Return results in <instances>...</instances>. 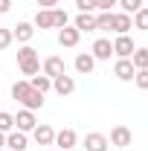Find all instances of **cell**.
Here are the masks:
<instances>
[{
  "mask_svg": "<svg viewBox=\"0 0 148 151\" xmlns=\"http://www.w3.org/2000/svg\"><path fill=\"white\" fill-rule=\"evenodd\" d=\"M35 125H38V119H35V111H18V116H15V128L23 134H32L35 131Z\"/></svg>",
  "mask_w": 148,
  "mask_h": 151,
  "instance_id": "6",
  "label": "cell"
},
{
  "mask_svg": "<svg viewBox=\"0 0 148 151\" xmlns=\"http://www.w3.org/2000/svg\"><path fill=\"white\" fill-rule=\"evenodd\" d=\"M18 64H20V73L23 76H38L41 73V58H38V50L35 47H29V44H23L18 50Z\"/></svg>",
  "mask_w": 148,
  "mask_h": 151,
  "instance_id": "1",
  "label": "cell"
},
{
  "mask_svg": "<svg viewBox=\"0 0 148 151\" xmlns=\"http://www.w3.org/2000/svg\"><path fill=\"white\" fill-rule=\"evenodd\" d=\"M78 12H99V3L96 0H75Z\"/></svg>",
  "mask_w": 148,
  "mask_h": 151,
  "instance_id": "30",
  "label": "cell"
},
{
  "mask_svg": "<svg viewBox=\"0 0 148 151\" xmlns=\"http://www.w3.org/2000/svg\"><path fill=\"white\" fill-rule=\"evenodd\" d=\"M9 9H12V0H0V15H6Z\"/></svg>",
  "mask_w": 148,
  "mask_h": 151,
  "instance_id": "33",
  "label": "cell"
},
{
  "mask_svg": "<svg viewBox=\"0 0 148 151\" xmlns=\"http://www.w3.org/2000/svg\"><path fill=\"white\" fill-rule=\"evenodd\" d=\"M90 55L96 58V61H111V55H113V44L108 41V38H96V41H93Z\"/></svg>",
  "mask_w": 148,
  "mask_h": 151,
  "instance_id": "7",
  "label": "cell"
},
{
  "mask_svg": "<svg viewBox=\"0 0 148 151\" xmlns=\"http://www.w3.org/2000/svg\"><path fill=\"white\" fill-rule=\"evenodd\" d=\"M75 142H78V137H75L73 128H61V131H55V142H52V145L70 151V148H75Z\"/></svg>",
  "mask_w": 148,
  "mask_h": 151,
  "instance_id": "10",
  "label": "cell"
},
{
  "mask_svg": "<svg viewBox=\"0 0 148 151\" xmlns=\"http://www.w3.org/2000/svg\"><path fill=\"white\" fill-rule=\"evenodd\" d=\"M52 90H55L58 96H70L75 90V78H73V76H67V73H64V76H55V78H52Z\"/></svg>",
  "mask_w": 148,
  "mask_h": 151,
  "instance_id": "12",
  "label": "cell"
},
{
  "mask_svg": "<svg viewBox=\"0 0 148 151\" xmlns=\"http://www.w3.org/2000/svg\"><path fill=\"white\" fill-rule=\"evenodd\" d=\"M26 145H29V139H26V134L23 131H9L6 134V148L9 151H26Z\"/></svg>",
  "mask_w": 148,
  "mask_h": 151,
  "instance_id": "13",
  "label": "cell"
},
{
  "mask_svg": "<svg viewBox=\"0 0 148 151\" xmlns=\"http://www.w3.org/2000/svg\"><path fill=\"white\" fill-rule=\"evenodd\" d=\"M134 84H137L139 90H148V70H137V73H134Z\"/></svg>",
  "mask_w": 148,
  "mask_h": 151,
  "instance_id": "29",
  "label": "cell"
},
{
  "mask_svg": "<svg viewBox=\"0 0 148 151\" xmlns=\"http://www.w3.org/2000/svg\"><path fill=\"white\" fill-rule=\"evenodd\" d=\"M12 35L18 38L20 44H29L32 35H35V26H32L29 20H23V23H18V26H12Z\"/></svg>",
  "mask_w": 148,
  "mask_h": 151,
  "instance_id": "17",
  "label": "cell"
},
{
  "mask_svg": "<svg viewBox=\"0 0 148 151\" xmlns=\"http://www.w3.org/2000/svg\"><path fill=\"white\" fill-rule=\"evenodd\" d=\"M134 29H142V32H148V6H142L139 12H134Z\"/></svg>",
  "mask_w": 148,
  "mask_h": 151,
  "instance_id": "24",
  "label": "cell"
},
{
  "mask_svg": "<svg viewBox=\"0 0 148 151\" xmlns=\"http://www.w3.org/2000/svg\"><path fill=\"white\" fill-rule=\"evenodd\" d=\"M131 29H134V20H131V15H125V12H113L111 32H116V35H128Z\"/></svg>",
  "mask_w": 148,
  "mask_h": 151,
  "instance_id": "9",
  "label": "cell"
},
{
  "mask_svg": "<svg viewBox=\"0 0 148 151\" xmlns=\"http://www.w3.org/2000/svg\"><path fill=\"white\" fill-rule=\"evenodd\" d=\"M111 44H113V55H116V58H131L134 50H137L134 41H131V35H116Z\"/></svg>",
  "mask_w": 148,
  "mask_h": 151,
  "instance_id": "3",
  "label": "cell"
},
{
  "mask_svg": "<svg viewBox=\"0 0 148 151\" xmlns=\"http://www.w3.org/2000/svg\"><path fill=\"white\" fill-rule=\"evenodd\" d=\"M78 41H81V32L75 29V26H64V29H58V44L61 47H78Z\"/></svg>",
  "mask_w": 148,
  "mask_h": 151,
  "instance_id": "11",
  "label": "cell"
},
{
  "mask_svg": "<svg viewBox=\"0 0 148 151\" xmlns=\"http://www.w3.org/2000/svg\"><path fill=\"white\" fill-rule=\"evenodd\" d=\"M84 151H108L111 148V142H108V137L105 134H99V131H90L87 137H84Z\"/></svg>",
  "mask_w": 148,
  "mask_h": 151,
  "instance_id": "5",
  "label": "cell"
},
{
  "mask_svg": "<svg viewBox=\"0 0 148 151\" xmlns=\"http://www.w3.org/2000/svg\"><path fill=\"white\" fill-rule=\"evenodd\" d=\"M78 32H96V15L93 12H78V18L73 23Z\"/></svg>",
  "mask_w": 148,
  "mask_h": 151,
  "instance_id": "16",
  "label": "cell"
},
{
  "mask_svg": "<svg viewBox=\"0 0 148 151\" xmlns=\"http://www.w3.org/2000/svg\"><path fill=\"white\" fill-rule=\"evenodd\" d=\"M9 131H15V116L0 111V134H9Z\"/></svg>",
  "mask_w": 148,
  "mask_h": 151,
  "instance_id": "25",
  "label": "cell"
},
{
  "mask_svg": "<svg viewBox=\"0 0 148 151\" xmlns=\"http://www.w3.org/2000/svg\"><path fill=\"white\" fill-rule=\"evenodd\" d=\"M41 73L50 76V78H55V76H64V73H67V64H64V58H61V55H50V58H44Z\"/></svg>",
  "mask_w": 148,
  "mask_h": 151,
  "instance_id": "2",
  "label": "cell"
},
{
  "mask_svg": "<svg viewBox=\"0 0 148 151\" xmlns=\"http://www.w3.org/2000/svg\"><path fill=\"white\" fill-rule=\"evenodd\" d=\"M113 23V12H99L96 15V32H111Z\"/></svg>",
  "mask_w": 148,
  "mask_h": 151,
  "instance_id": "23",
  "label": "cell"
},
{
  "mask_svg": "<svg viewBox=\"0 0 148 151\" xmlns=\"http://www.w3.org/2000/svg\"><path fill=\"white\" fill-rule=\"evenodd\" d=\"M0 148H6V134H0Z\"/></svg>",
  "mask_w": 148,
  "mask_h": 151,
  "instance_id": "34",
  "label": "cell"
},
{
  "mask_svg": "<svg viewBox=\"0 0 148 151\" xmlns=\"http://www.w3.org/2000/svg\"><path fill=\"white\" fill-rule=\"evenodd\" d=\"M32 26H35V29H55V23H52V9H38Z\"/></svg>",
  "mask_w": 148,
  "mask_h": 151,
  "instance_id": "18",
  "label": "cell"
},
{
  "mask_svg": "<svg viewBox=\"0 0 148 151\" xmlns=\"http://www.w3.org/2000/svg\"><path fill=\"white\" fill-rule=\"evenodd\" d=\"M119 6H122V12H125V15H134V12H139V9H142V0H119Z\"/></svg>",
  "mask_w": 148,
  "mask_h": 151,
  "instance_id": "28",
  "label": "cell"
},
{
  "mask_svg": "<svg viewBox=\"0 0 148 151\" xmlns=\"http://www.w3.org/2000/svg\"><path fill=\"white\" fill-rule=\"evenodd\" d=\"M26 111H38V108H44V93H38V90H29V93L23 96V102H20Z\"/></svg>",
  "mask_w": 148,
  "mask_h": 151,
  "instance_id": "19",
  "label": "cell"
},
{
  "mask_svg": "<svg viewBox=\"0 0 148 151\" xmlns=\"http://www.w3.org/2000/svg\"><path fill=\"white\" fill-rule=\"evenodd\" d=\"M131 64L137 70H148V47H137L134 55H131Z\"/></svg>",
  "mask_w": 148,
  "mask_h": 151,
  "instance_id": "21",
  "label": "cell"
},
{
  "mask_svg": "<svg viewBox=\"0 0 148 151\" xmlns=\"http://www.w3.org/2000/svg\"><path fill=\"white\" fill-rule=\"evenodd\" d=\"M38 145H52L55 142V128L52 125H35V131H32Z\"/></svg>",
  "mask_w": 148,
  "mask_h": 151,
  "instance_id": "14",
  "label": "cell"
},
{
  "mask_svg": "<svg viewBox=\"0 0 148 151\" xmlns=\"http://www.w3.org/2000/svg\"><path fill=\"white\" fill-rule=\"evenodd\" d=\"M12 41H15L12 29H9V26H0V50H9V47H12Z\"/></svg>",
  "mask_w": 148,
  "mask_h": 151,
  "instance_id": "27",
  "label": "cell"
},
{
  "mask_svg": "<svg viewBox=\"0 0 148 151\" xmlns=\"http://www.w3.org/2000/svg\"><path fill=\"white\" fill-rule=\"evenodd\" d=\"M38 6L41 9H52V6H58V0H38Z\"/></svg>",
  "mask_w": 148,
  "mask_h": 151,
  "instance_id": "32",
  "label": "cell"
},
{
  "mask_svg": "<svg viewBox=\"0 0 148 151\" xmlns=\"http://www.w3.org/2000/svg\"><path fill=\"white\" fill-rule=\"evenodd\" d=\"M108 142H111L113 148H125V145L134 142V134H131V128H125V125H116L111 131V139H108Z\"/></svg>",
  "mask_w": 148,
  "mask_h": 151,
  "instance_id": "4",
  "label": "cell"
},
{
  "mask_svg": "<svg viewBox=\"0 0 148 151\" xmlns=\"http://www.w3.org/2000/svg\"><path fill=\"white\" fill-rule=\"evenodd\" d=\"M99 3V12H111L113 6H119V0H96Z\"/></svg>",
  "mask_w": 148,
  "mask_h": 151,
  "instance_id": "31",
  "label": "cell"
},
{
  "mask_svg": "<svg viewBox=\"0 0 148 151\" xmlns=\"http://www.w3.org/2000/svg\"><path fill=\"white\" fill-rule=\"evenodd\" d=\"M29 84H32V90H38V93H44L47 96V90H52V78H50V76H32V78H29Z\"/></svg>",
  "mask_w": 148,
  "mask_h": 151,
  "instance_id": "20",
  "label": "cell"
},
{
  "mask_svg": "<svg viewBox=\"0 0 148 151\" xmlns=\"http://www.w3.org/2000/svg\"><path fill=\"white\" fill-rule=\"evenodd\" d=\"M93 70H96V58H93L90 52H78V55H75V73L78 76H90Z\"/></svg>",
  "mask_w": 148,
  "mask_h": 151,
  "instance_id": "15",
  "label": "cell"
},
{
  "mask_svg": "<svg viewBox=\"0 0 148 151\" xmlns=\"http://www.w3.org/2000/svg\"><path fill=\"white\" fill-rule=\"evenodd\" d=\"M134 73H137V67L131 64V58H116V64H113V76H116L119 81H134Z\"/></svg>",
  "mask_w": 148,
  "mask_h": 151,
  "instance_id": "8",
  "label": "cell"
},
{
  "mask_svg": "<svg viewBox=\"0 0 148 151\" xmlns=\"http://www.w3.org/2000/svg\"><path fill=\"white\" fill-rule=\"evenodd\" d=\"M67 20H70V15H67L64 9H52V23H55V29H64Z\"/></svg>",
  "mask_w": 148,
  "mask_h": 151,
  "instance_id": "26",
  "label": "cell"
},
{
  "mask_svg": "<svg viewBox=\"0 0 148 151\" xmlns=\"http://www.w3.org/2000/svg\"><path fill=\"white\" fill-rule=\"evenodd\" d=\"M29 90H32V84H29L26 78H18V81L12 84V99H15V102H23V96L29 93Z\"/></svg>",
  "mask_w": 148,
  "mask_h": 151,
  "instance_id": "22",
  "label": "cell"
}]
</instances>
